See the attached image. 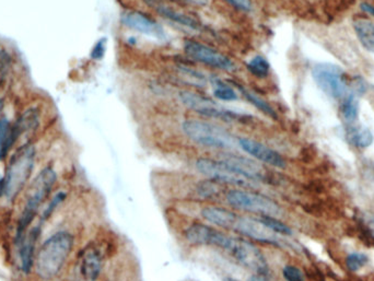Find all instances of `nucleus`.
<instances>
[{
  "mask_svg": "<svg viewBox=\"0 0 374 281\" xmlns=\"http://www.w3.org/2000/svg\"><path fill=\"white\" fill-rule=\"evenodd\" d=\"M41 224L33 226L31 230H28L23 239L17 244L19 252V260H20V269L22 273H28L31 271L35 260V246L41 234Z\"/></svg>",
  "mask_w": 374,
  "mask_h": 281,
  "instance_id": "f3484780",
  "label": "nucleus"
},
{
  "mask_svg": "<svg viewBox=\"0 0 374 281\" xmlns=\"http://www.w3.org/2000/svg\"><path fill=\"white\" fill-rule=\"evenodd\" d=\"M353 24L361 45L368 52L374 54V22L368 19L358 18Z\"/></svg>",
  "mask_w": 374,
  "mask_h": 281,
  "instance_id": "aec40b11",
  "label": "nucleus"
},
{
  "mask_svg": "<svg viewBox=\"0 0 374 281\" xmlns=\"http://www.w3.org/2000/svg\"><path fill=\"white\" fill-rule=\"evenodd\" d=\"M361 9L366 11V12H368V14L374 16V6L370 5V3H362V5H361Z\"/></svg>",
  "mask_w": 374,
  "mask_h": 281,
  "instance_id": "c9c22d12",
  "label": "nucleus"
},
{
  "mask_svg": "<svg viewBox=\"0 0 374 281\" xmlns=\"http://www.w3.org/2000/svg\"><path fill=\"white\" fill-rule=\"evenodd\" d=\"M106 39H101L98 42L93 45L91 53H90V57L92 58L93 61H101L104 55H106Z\"/></svg>",
  "mask_w": 374,
  "mask_h": 281,
  "instance_id": "473e14b6",
  "label": "nucleus"
},
{
  "mask_svg": "<svg viewBox=\"0 0 374 281\" xmlns=\"http://www.w3.org/2000/svg\"><path fill=\"white\" fill-rule=\"evenodd\" d=\"M102 269V260L101 255L95 249H89L86 251L81 260V273L85 279L95 281L100 276Z\"/></svg>",
  "mask_w": 374,
  "mask_h": 281,
  "instance_id": "a211bd4d",
  "label": "nucleus"
},
{
  "mask_svg": "<svg viewBox=\"0 0 374 281\" xmlns=\"http://www.w3.org/2000/svg\"><path fill=\"white\" fill-rule=\"evenodd\" d=\"M282 275L287 281H306L302 271L295 266L287 265L282 271Z\"/></svg>",
  "mask_w": 374,
  "mask_h": 281,
  "instance_id": "7c9ffc66",
  "label": "nucleus"
},
{
  "mask_svg": "<svg viewBox=\"0 0 374 281\" xmlns=\"http://www.w3.org/2000/svg\"><path fill=\"white\" fill-rule=\"evenodd\" d=\"M211 84L214 88V95L220 101H224V102H233V101L237 100V93L230 84H224L220 79L211 80Z\"/></svg>",
  "mask_w": 374,
  "mask_h": 281,
  "instance_id": "393cba45",
  "label": "nucleus"
},
{
  "mask_svg": "<svg viewBox=\"0 0 374 281\" xmlns=\"http://www.w3.org/2000/svg\"><path fill=\"white\" fill-rule=\"evenodd\" d=\"M14 67V58L6 48H0V84L8 79Z\"/></svg>",
  "mask_w": 374,
  "mask_h": 281,
  "instance_id": "cd10ccee",
  "label": "nucleus"
},
{
  "mask_svg": "<svg viewBox=\"0 0 374 281\" xmlns=\"http://www.w3.org/2000/svg\"><path fill=\"white\" fill-rule=\"evenodd\" d=\"M312 77L317 87L331 99L343 100L351 93L345 71L336 65L317 64L312 69Z\"/></svg>",
  "mask_w": 374,
  "mask_h": 281,
  "instance_id": "6e6552de",
  "label": "nucleus"
},
{
  "mask_svg": "<svg viewBox=\"0 0 374 281\" xmlns=\"http://www.w3.org/2000/svg\"><path fill=\"white\" fill-rule=\"evenodd\" d=\"M261 220L265 226H268L275 233L282 234V235H291L293 234V230L287 224H284L275 217L262 215Z\"/></svg>",
  "mask_w": 374,
  "mask_h": 281,
  "instance_id": "c85d7f7f",
  "label": "nucleus"
},
{
  "mask_svg": "<svg viewBox=\"0 0 374 281\" xmlns=\"http://www.w3.org/2000/svg\"><path fill=\"white\" fill-rule=\"evenodd\" d=\"M3 99L0 97V112L3 110Z\"/></svg>",
  "mask_w": 374,
  "mask_h": 281,
  "instance_id": "4c0bfd02",
  "label": "nucleus"
},
{
  "mask_svg": "<svg viewBox=\"0 0 374 281\" xmlns=\"http://www.w3.org/2000/svg\"><path fill=\"white\" fill-rule=\"evenodd\" d=\"M248 281H268V280H267L266 277L262 276V275H254V276L250 277V280Z\"/></svg>",
  "mask_w": 374,
  "mask_h": 281,
  "instance_id": "e433bc0d",
  "label": "nucleus"
},
{
  "mask_svg": "<svg viewBox=\"0 0 374 281\" xmlns=\"http://www.w3.org/2000/svg\"><path fill=\"white\" fill-rule=\"evenodd\" d=\"M239 147L259 162L265 163L274 168H286V161L282 158V155L262 142L250 139V138H239Z\"/></svg>",
  "mask_w": 374,
  "mask_h": 281,
  "instance_id": "4468645a",
  "label": "nucleus"
},
{
  "mask_svg": "<svg viewBox=\"0 0 374 281\" xmlns=\"http://www.w3.org/2000/svg\"><path fill=\"white\" fill-rule=\"evenodd\" d=\"M226 198L229 205L240 211L269 215L275 218L282 215V207L275 200L252 191L232 189L228 192Z\"/></svg>",
  "mask_w": 374,
  "mask_h": 281,
  "instance_id": "0eeeda50",
  "label": "nucleus"
},
{
  "mask_svg": "<svg viewBox=\"0 0 374 281\" xmlns=\"http://www.w3.org/2000/svg\"><path fill=\"white\" fill-rule=\"evenodd\" d=\"M184 1L194 6H198V7H204L208 3V0H184Z\"/></svg>",
  "mask_w": 374,
  "mask_h": 281,
  "instance_id": "f704fd0d",
  "label": "nucleus"
},
{
  "mask_svg": "<svg viewBox=\"0 0 374 281\" xmlns=\"http://www.w3.org/2000/svg\"><path fill=\"white\" fill-rule=\"evenodd\" d=\"M179 100L182 101L183 104L187 108L209 119H222L229 123H235V122L245 123L250 119V116L237 113L235 110L220 106L215 101L210 100L209 97L190 93V91H182L179 93Z\"/></svg>",
  "mask_w": 374,
  "mask_h": 281,
  "instance_id": "423d86ee",
  "label": "nucleus"
},
{
  "mask_svg": "<svg viewBox=\"0 0 374 281\" xmlns=\"http://www.w3.org/2000/svg\"><path fill=\"white\" fill-rule=\"evenodd\" d=\"M248 70L250 74L253 75L256 78L259 79H265L269 75L270 71V65L268 61L263 56L257 55L252 58L248 63Z\"/></svg>",
  "mask_w": 374,
  "mask_h": 281,
  "instance_id": "a878e982",
  "label": "nucleus"
},
{
  "mask_svg": "<svg viewBox=\"0 0 374 281\" xmlns=\"http://www.w3.org/2000/svg\"><path fill=\"white\" fill-rule=\"evenodd\" d=\"M224 1L237 10L250 11L252 9L250 0H224Z\"/></svg>",
  "mask_w": 374,
  "mask_h": 281,
  "instance_id": "72a5a7b5",
  "label": "nucleus"
},
{
  "mask_svg": "<svg viewBox=\"0 0 374 281\" xmlns=\"http://www.w3.org/2000/svg\"><path fill=\"white\" fill-rule=\"evenodd\" d=\"M230 230L242 234L248 239L255 240L265 244L275 245V246L280 245L277 233L272 231L268 226H265L261 219L237 215Z\"/></svg>",
  "mask_w": 374,
  "mask_h": 281,
  "instance_id": "9b49d317",
  "label": "nucleus"
},
{
  "mask_svg": "<svg viewBox=\"0 0 374 281\" xmlns=\"http://www.w3.org/2000/svg\"><path fill=\"white\" fill-rule=\"evenodd\" d=\"M218 182L216 181H208L203 182L201 185H199V194L203 196V197H213V196H216L218 194L219 189Z\"/></svg>",
  "mask_w": 374,
  "mask_h": 281,
  "instance_id": "2f4dec72",
  "label": "nucleus"
},
{
  "mask_svg": "<svg viewBox=\"0 0 374 281\" xmlns=\"http://www.w3.org/2000/svg\"><path fill=\"white\" fill-rule=\"evenodd\" d=\"M42 112L37 106L26 108L12 124V137L14 142L20 138H29L37 132L41 125Z\"/></svg>",
  "mask_w": 374,
  "mask_h": 281,
  "instance_id": "dca6fc26",
  "label": "nucleus"
},
{
  "mask_svg": "<svg viewBox=\"0 0 374 281\" xmlns=\"http://www.w3.org/2000/svg\"><path fill=\"white\" fill-rule=\"evenodd\" d=\"M340 113L346 123H355L359 116V101L355 93H351L340 100Z\"/></svg>",
  "mask_w": 374,
  "mask_h": 281,
  "instance_id": "b1692460",
  "label": "nucleus"
},
{
  "mask_svg": "<svg viewBox=\"0 0 374 281\" xmlns=\"http://www.w3.org/2000/svg\"><path fill=\"white\" fill-rule=\"evenodd\" d=\"M224 281H237V280H235V279H233V278H226L224 279Z\"/></svg>",
  "mask_w": 374,
  "mask_h": 281,
  "instance_id": "58836bf2",
  "label": "nucleus"
},
{
  "mask_svg": "<svg viewBox=\"0 0 374 281\" xmlns=\"http://www.w3.org/2000/svg\"><path fill=\"white\" fill-rule=\"evenodd\" d=\"M368 260L369 258L366 255L362 254V253H353V254L348 255L346 258V265L349 271H358L366 265Z\"/></svg>",
  "mask_w": 374,
  "mask_h": 281,
  "instance_id": "c756f323",
  "label": "nucleus"
},
{
  "mask_svg": "<svg viewBox=\"0 0 374 281\" xmlns=\"http://www.w3.org/2000/svg\"><path fill=\"white\" fill-rule=\"evenodd\" d=\"M16 145L12 137V123L8 117H0V161L8 155Z\"/></svg>",
  "mask_w": 374,
  "mask_h": 281,
  "instance_id": "4be33fe9",
  "label": "nucleus"
},
{
  "mask_svg": "<svg viewBox=\"0 0 374 281\" xmlns=\"http://www.w3.org/2000/svg\"><path fill=\"white\" fill-rule=\"evenodd\" d=\"M187 241L195 245H209L219 247L231 255L243 267L255 275L266 276L269 268L266 258L253 243L244 239L230 237L224 232L206 224H195L185 232Z\"/></svg>",
  "mask_w": 374,
  "mask_h": 281,
  "instance_id": "f257e3e1",
  "label": "nucleus"
},
{
  "mask_svg": "<svg viewBox=\"0 0 374 281\" xmlns=\"http://www.w3.org/2000/svg\"><path fill=\"white\" fill-rule=\"evenodd\" d=\"M75 239L70 232L58 231L43 243L35 256L37 276L52 280L61 273L74 247Z\"/></svg>",
  "mask_w": 374,
  "mask_h": 281,
  "instance_id": "f03ea898",
  "label": "nucleus"
},
{
  "mask_svg": "<svg viewBox=\"0 0 374 281\" xmlns=\"http://www.w3.org/2000/svg\"><path fill=\"white\" fill-rule=\"evenodd\" d=\"M196 168L204 175L207 176L213 181L218 182L220 184L231 185V186L250 188L256 186V182L246 179L241 174L232 170L222 160H213V159H199L196 162Z\"/></svg>",
  "mask_w": 374,
  "mask_h": 281,
  "instance_id": "1a4fd4ad",
  "label": "nucleus"
},
{
  "mask_svg": "<svg viewBox=\"0 0 374 281\" xmlns=\"http://www.w3.org/2000/svg\"><path fill=\"white\" fill-rule=\"evenodd\" d=\"M201 215L205 220L209 221L215 226L230 230L237 213H232L226 208L206 207L201 211Z\"/></svg>",
  "mask_w": 374,
  "mask_h": 281,
  "instance_id": "6ab92c4d",
  "label": "nucleus"
},
{
  "mask_svg": "<svg viewBox=\"0 0 374 281\" xmlns=\"http://www.w3.org/2000/svg\"><path fill=\"white\" fill-rule=\"evenodd\" d=\"M67 194L65 192H58L57 194L54 195L53 198L50 200V202H48L46 207L44 208V211L41 213L40 220H39V224H45V221H48V219L52 217L54 211L57 209L58 206L63 204V200H66Z\"/></svg>",
  "mask_w": 374,
  "mask_h": 281,
  "instance_id": "bb28decb",
  "label": "nucleus"
},
{
  "mask_svg": "<svg viewBox=\"0 0 374 281\" xmlns=\"http://www.w3.org/2000/svg\"><path fill=\"white\" fill-rule=\"evenodd\" d=\"M121 21L125 27L157 40H164L166 37L164 28L152 18L139 11H126L125 14H121Z\"/></svg>",
  "mask_w": 374,
  "mask_h": 281,
  "instance_id": "ddd939ff",
  "label": "nucleus"
},
{
  "mask_svg": "<svg viewBox=\"0 0 374 281\" xmlns=\"http://www.w3.org/2000/svg\"><path fill=\"white\" fill-rule=\"evenodd\" d=\"M56 181H57V174L50 166L42 168L35 176V179L32 181L26 194V202H24L21 215L18 220V226H17L16 244L23 239L30 226L37 217V213L40 211L43 202L52 193Z\"/></svg>",
  "mask_w": 374,
  "mask_h": 281,
  "instance_id": "7ed1b4c3",
  "label": "nucleus"
},
{
  "mask_svg": "<svg viewBox=\"0 0 374 281\" xmlns=\"http://www.w3.org/2000/svg\"><path fill=\"white\" fill-rule=\"evenodd\" d=\"M235 86L239 88L241 95L245 97V100L248 101L252 106H255L257 110H261L262 113L265 114V115L269 116L272 119H277L276 110L273 108V106L268 102L264 100L263 97H259V95H256L253 91L242 87L241 84H235Z\"/></svg>",
  "mask_w": 374,
  "mask_h": 281,
  "instance_id": "5701e85b",
  "label": "nucleus"
},
{
  "mask_svg": "<svg viewBox=\"0 0 374 281\" xmlns=\"http://www.w3.org/2000/svg\"><path fill=\"white\" fill-rule=\"evenodd\" d=\"M183 132L190 140L204 147L219 150H235L239 138L227 129L207 122L188 119L183 123Z\"/></svg>",
  "mask_w": 374,
  "mask_h": 281,
  "instance_id": "39448f33",
  "label": "nucleus"
},
{
  "mask_svg": "<svg viewBox=\"0 0 374 281\" xmlns=\"http://www.w3.org/2000/svg\"><path fill=\"white\" fill-rule=\"evenodd\" d=\"M184 50L188 57L198 63L229 72L235 70V64L229 57L219 53L218 50L211 48L208 45L187 40L184 43Z\"/></svg>",
  "mask_w": 374,
  "mask_h": 281,
  "instance_id": "9d476101",
  "label": "nucleus"
},
{
  "mask_svg": "<svg viewBox=\"0 0 374 281\" xmlns=\"http://www.w3.org/2000/svg\"><path fill=\"white\" fill-rule=\"evenodd\" d=\"M346 137L351 145L360 149L370 147L373 142V135L370 129L361 125H349L346 130Z\"/></svg>",
  "mask_w": 374,
  "mask_h": 281,
  "instance_id": "412c9836",
  "label": "nucleus"
},
{
  "mask_svg": "<svg viewBox=\"0 0 374 281\" xmlns=\"http://www.w3.org/2000/svg\"><path fill=\"white\" fill-rule=\"evenodd\" d=\"M144 1L160 16L170 21L192 31H201V22L197 21L190 14H187L182 8H179V6L172 3L171 0H144Z\"/></svg>",
  "mask_w": 374,
  "mask_h": 281,
  "instance_id": "f8f14e48",
  "label": "nucleus"
},
{
  "mask_svg": "<svg viewBox=\"0 0 374 281\" xmlns=\"http://www.w3.org/2000/svg\"><path fill=\"white\" fill-rule=\"evenodd\" d=\"M220 160L226 163L232 170H235L237 173L241 174L250 181L259 183V182L266 180V172L264 170L263 166L252 159L245 158L242 155H233V153H226V155H222Z\"/></svg>",
  "mask_w": 374,
  "mask_h": 281,
  "instance_id": "2eb2a0df",
  "label": "nucleus"
},
{
  "mask_svg": "<svg viewBox=\"0 0 374 281\" xmlns=\"http://www.w3.org/2000/svg\"><path fill=\"white\" fill-rule=\"evenodd\" d=\"M35 158L37 149L30 142L20 146L11 157L3 175V196L8 202H14L27 186L35 168Z\"/></svg>",
  "mask_w": 374,
  "mask_h": 281,
  "instance_id": "20e7f679",
  "label": "nucleus"
}]
</instances>
